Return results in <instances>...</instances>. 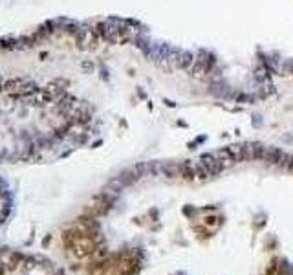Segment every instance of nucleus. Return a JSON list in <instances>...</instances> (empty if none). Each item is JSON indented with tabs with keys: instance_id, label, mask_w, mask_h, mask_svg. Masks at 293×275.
Segmentation results:
<instances>
[{
	"instance_id": "nucleus-1",
	"label": "nucleus",
	"mask_w": 293,
	"mask_h": 275,
	"mask_svg": "<svg viewBox=\"0 0 293 275\" xmlns=\"http://www.w3.org/2000/svg\"><path fill=\"white\" fill-rule=\"evenodd\" d=\"M194 55L192 53H189V51H182L180 53V68H187L191 70V66H192V63H194Z\"/></svg>"
}]
</instances>
